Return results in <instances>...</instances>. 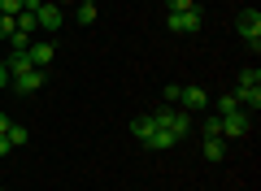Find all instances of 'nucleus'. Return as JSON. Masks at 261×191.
Masks as SVG:
<instances>
[{
  "instance_id": "obj_13",
  "label": "nucleus",
  "mask_w": 261,
  "mask_h": 191,
  "mask_svg": "<svg viewBox=\"0 0 261 191\" xmlns=\"http://www.w3.org/2000/svg\"><path fill=\"white\" fill-rule=\"evenodd\" d=\"M13 31H18V22H13L9 13H0V44H9V39H13Z\"/></svg>"
},
{
  "instance_id": "obj_9",
  "label": "nucleus",
  "mask_w": 261,
  "mask_h": 191,
  "mask_svg": "<svg viewBox=\"0 0 261 191\" xmlns=\"http://www.w3.org/2000/svg\"><path fill=\"white\" fill-rule=\"evenodd\" d=\"M5 65H9V78H18V74L35 70V65H31V57H27V52H9V61H5Z\"/></svg>"
},
{
  "instance_id": "obj_16",
  "label": "nucleus",
  "mask_w": 261,
  "mask_h": 191,
  "mask_svg": "<svg viewBox=\"0 0 261 191\" xmlns=\"http://www.w3.org/2000/svg\"><path fill=\"white\" fill-rule=\"evenodd\" d=\"M196 9V0H166V13H187Z\"/></svg>"
},
{
  "instance_id": "obj_11",
  "label": "nucleus",
  "mask_w": 261,
  "mask_h": 191,
  "mask_svg": "<svg viewBox=\"0 0 261 191\" xmlns=\"http://www.w3.org/2000/svg\"><path fill=\"white\" fill-rule=\"evenodd\" d=\"M5 139H9V148H22L31 139V130L27 126H18V122H9V130H5Z\"/></svg>"
},
{
  "instance_id": "obj_5",
  "label": "nucleus",
  "mask_w": 261,
  "mask_h": 191,
  "mask_svg": "<svg viewBox=\"0 0 261 191\" xmlns=\"http://www.w3.org/2000/svg\"><path fill=\"white\" fill-rule=\"evenodd\" d=\"M178 104H183L187 113L209 109V91H205V87H196V83H187V87H178Z\"/></svg>"
},
{
  "instance_id": "obj_3",
  "label": "nucleus",
  "mask_w": 261,
  "mask_h": 191,
  "mask_svg": "<svg viewBox=\"0 0 261 191\" xmlns=\"http://www.w3.org/2000/svg\"><path fill=\"white\" fill-rule=\"evenodd\" d=\"M61 22H65V9L57 5V0H44L35 9V26L39 31H61Z\"/></svg>"
},
{
  "instance_id": "obj_24",
  "label": "nucleus",
  "mask_w": 261,
  "mask_h": 191,
  "mask_svg": "<svg viewBox=\"0 0 261 191\" xmlns=\"http://www.w3.org/2000/svg\"><path fill=\"white\" fill-rule=\"evenodd\" d=\"M0 61H5V57H0Z\"/></svg>"
},
{
  "instance_id": "obj_1",
  "label": "nucleus",
  "mask_w": 261,
  "mask_h": 191,
  "mask_svg": "<svg viewBox=\"0 0 261 191\" xmlns=\"http://www.w3.org/2000/svg\"><path fill=\"white\" fill-rule=\"evenodd\" d=\"M248 130H252V113H244V109L218 118V135L222 139H240V135H248Z\"/></svg>"
},
{
  "instance_id": "obj_6",
  "label": "nucleus",
  "mask_w": 261,
  "mask_h": 191,
  "mask_svg": "<svg viewBox=\"0 0 261 191\" xmlns=\"http://www.w3.org/2000/svg\"><path fill=\"white\" fill-rule=\"evenodd\" d=\"M9 87L22 91V96H35V91L44 87V70H27V74H18V78H9Z\"/></svg>"
},
{
  "instance_id": "obj_19",
  "label": "nucleus",
  "mask_w": 261,
  "mask_h": 191,
  "mask_svg": "<svg viewBox=\"0 0 261 191\" xmlns=\"http://www.w3.org/2000/svg\"><path fill=\"white\" fill-rule=\"evenodd\" d=\"M161 100H166V104H178V83H170V87L161 91Z\"/></svg>"
},
{
  "instance_id": "obj_10",
  "label": "nucleus",
  "mask_w": 261,
  "mask_h": 191,
  "mask_svg": "<svg viewBox=\"0 0 261 191\" xmlns=\"http://www.w3.org/2000/svg\"><path fill=\"white\" fill-rule=\"evenodd\" d=\"M31 44H35V35H31V31H13L9 52H31Z\"/></svg>"
},
{
  "instance_id": "obj_2",
  "label": "nucleus",
  "mask_w": 261,
  "mask_h": 191,
  "mask_svg": "<svg viewBox=\"0 0 261 191\" xmlns=\"http://www.w3.org/2000/svg\"><path fill=\"white\" fill-rule=\"evenodd\" d=\"M166 26L178 31V35H196V31L205 26V13H200V5L187 9V13H166Z\"/></svg>"
},
{
  "instance_id": "obj_18",
  "label": "nucleus",
  "mask_w": 261,
  "mask_h": 191,
  "mask_svg": "<svg viewBox=\"0 0 261 191\" xmlns=\"http://www.w3.org/2000/svg\"><path fill=\"white\" fill-rule=\"evenodd\" d=\"M0 13H9V18H18V13H22V0H0Z\"/></svg>"
},
{
  "instance_id": "obj_15",
  "label": "nucleus",
  "mask_w": 261,
  "mask_h": 191,
  "mask_svg": "<svg viewBox=\"0 0 261 191\" xmlns=\"http://www.w3.org/2000/svg\"><path fill=\"white\" fill-rule=\"evenodd\" d=\"M240 87H261V74L252 70V65H248V70H240Z\"/></svg>"
},
{
  "instance_id": "obj_20",
  "label": "nucleus",
  "mask_w": 261,
  "mask_h": 191,
  "mask_svg": "<svg viewBox=\"0 0 261 191\" xmlns=\"http://www.w3.org/2000/svg\"><path fill=\"white\" fill-rule=\"evenodd\" d=\"M5 87H9V65L0 61V91H5Z\"/></svg>"
},
{
  "instance_id": "obj_7",
  "label": "nucleus",
  "mask_w": 261,
  "mask_h": 191,
  "mask_svg": "<svg viewBox=\"0 0 261 191\" xmlns=\"http://www.w3.org/2000/svg\"><path fill=\"white\" fill-rule=\"evenodd\" d=\"M27 57H31V65H35V70H48V61H53V57H57V48L48 44V39H35Z\"/></svg>"
},
{
  "instance_id": "obj_17",
  "label": "nucleus",
  "mask_w": 261,
  "mask_h": 191,
  "mask_svg": "<svg viewBox=\"0 0 261 191\" xmlns=\"http://www.w3.org/2000/svg\"><path fill=\"white\" fill-rule=\"evenodd\" d=\"M96 22V5H79V26H92Z\"/></svg>"
},
{
  "instance_id": "obj_23",
  "label": "nucleus",
  "mask_w": 261,
  "mask_h": 191,
  "mask_svg": "<svg viewBox=\"0 0 261 191\" xmlns=\"http://www.w3.org/2000/svg\"><path fill=\"white\" fill-rule=\"evenodd\" d=\"M79 5H96V0H79Z\"/></svg>"
},
{
  "instance_id": "obj_8",
  "label": "nucleus",
  "mask_w": 261,
  "mask_h": 191,
  "mask_svg": "<svg viewBox=\"0 0 261 191\" xmlns=\"http://www.w3.org/2000/svg\"><path fill=\"white\" fill-rule=\"evenodd\" d=\"M235 100H240L244 113H252V118H257V109H261V87H235Z\"/></svg>"
},
{
  "instance_id": "obj_22",
  "label": "nucleus",
  "mask_w": 261,
  "mask_h": 191,
  "mask_svg": "<svg viewBox=\"0 0 261 191\" xmlns=\"http://www.w3.org/2000/svg\"><path fill=\"white\" fill-rule=\"evenodd\" d=\"M5 152H9V139H5V135H0V156H5Z\"/></svg>"
},
{
  "instance_id": "obj_12",
  "label": "nucleus",
  "mask_w": 261,
  "mask_h": 191,
  "mask_svg": "<svg viewBox=\"0 0 261 191\" xmlns=\"http://www.w3.org/2000/svg\"><path fill=\"white\" fill-rule=\"evenodd\" d=\"M222 156H226V139H205V161H222Z\"/></svg>"
},
{
  "instance_id": "obj_21",
  "label": "nucleus",
  "mask_w": 261,
  "mask_h": 191,
  "mask_svg": "<svg viewBox=\"0 0 261 191\" xmlns=\"http://www.w3.org/2000/svg\"><path fill=\"white\" fill-rule=\"evenodd\" d=\"M5 130H9V113H0V135H5Z\"/></svg>"
},
{
  "instance_id": "obj_14",
  "label": "nucleus",
  "mask_w": 261,
  "mask_h": 191,
  "mask_svg": "<svg viewBox=\"0 0 261 191\" xmlns=\"http://www.w3.org/2000/svg\"><path fill=\"white\" fill-rule=\"evenodd\" d=\"M235 109H240V100H235V91L218 96V118H222V113H235Z\"/></svg>"
},
{
  "instance_id": "obj_4",
  "label": "nucleus",
  "mask_w": 261,
  "mask_h": 191,
  "mask_svg": "<svg viewBox=\"0 0 261 191\" xmlns=\"http://www.w3.org/2000/svg\"><path fill=\"white\" fill-rule=\"evenodd\" d=\"M235 31H240V39H248V44L257 48V39H261V13L257 9H244L240 22H235Z\"/></svg>"
}]
</instances>
